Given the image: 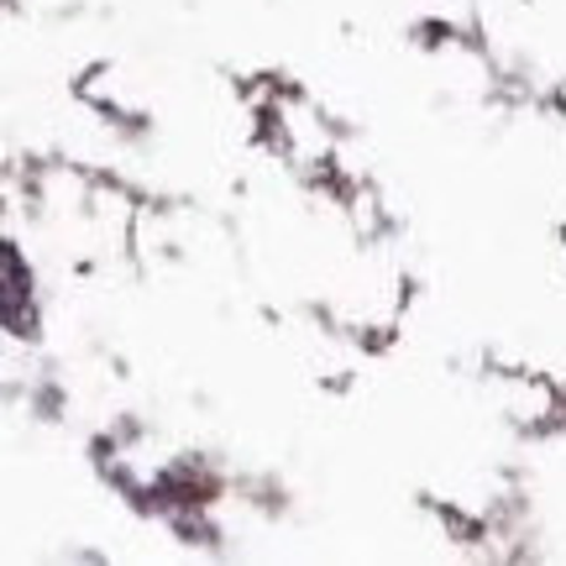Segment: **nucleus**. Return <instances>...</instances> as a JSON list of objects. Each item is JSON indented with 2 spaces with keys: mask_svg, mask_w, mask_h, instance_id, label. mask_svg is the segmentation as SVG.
Listing matches in <instances>:
<instances>
[{
  "mask_svg": "<svg viewBox=\"0 0 566 566\" xmlns=\"http://www.w3.org/2000/svg\"><path fill=\"white\" fill-rule=\"evenodd\" d=\"M0 263H6V321L17 325H27V315H21V289H27V283H21V258H17V247H6V252H0Z\"/></svg>",
  "mask_w": 566,
  "mask_h": 566,
  "instance_id": "obj_1",
  "label": "nucleus"
}]
</instances>
